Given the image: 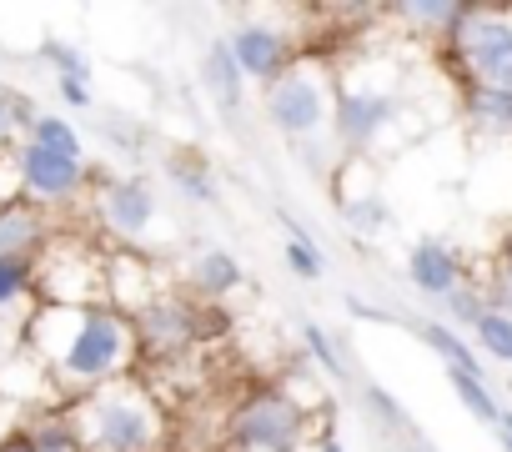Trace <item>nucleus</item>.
Listing matches in <instances>:
<instances>
[{
	"instance_id": "obj_1",
	"label": "nucleus",
	"mask_w": 512,
	"mask_h": 452,
	"mask_svg": "<svg viewBox=\"0 0 512 452\" xmlns=\"http://www.w3.org/2000/svg\"><path fill=\"white\" fill-rule=\"evenodd\" d=\"M26 337L51 377V392H96L121 382L136 362L131 317L116 307H41L26 322Z\"/></svg>"
},
{
	"instance_id": "obj_2",
	"label": "nucleus",
	"mask_w": 512,
	"mask_h": 452,
	"mask_svg": "<svg viewBox=\"0 0 512 452\" xmlns=\"http://www.w3.org/2000/svg\"><path fill=\"white\" fill-rule=\"evenodd\" d=\"M81 452H166V417L156 397L136 382H106L81 392L71 407Z\"/></svg>"
},
{
	"instance_id": "obj_3",
	"label": "nucleus",
	"mask_w": 512,
	"mask_h": 452,
	"mask_svg": "<svg viewBox=\"0 0 512 452\" xmlns=\"http://www.w3.org/2000/svg\"><path fill=\"white\" fill-rule=\"evenodd\" d=\"M231 452H307L312 447V407L282 387L251 392L226 422Z\"/></svg>"
},
{
	"instance_id": "obj_4",
	"label": "nucleus",
	"mask_w": 512,
	"mask_h": 452,
	"mask_svg": "<svg viewBox=\"0 0 512 452\" xmlns=\"http://www.w3.org/2000/svg\"><path fill=\"white\" fill-rule=\"evenodd\" d=\"M332 106H337V81L327 76V66H312V61H292L267 86V121L292 141L322 136L332 126Z\"/></svg>"
},
{
	"instance_id": "obj_5",
	"label": "nucleus",
	"mask_w": 512,
	"mask_h": 452,
	"mask_svg": "<svg viewBox=\"0 0 512 452\" xmlns=\"http://www.w3.org/2000/svg\"><path fill=\"white\" fill-rule=\"evenodd\" d=\"M452 46L482 91H512V16L507 11H467L452 31Z\"/></svg>"
},
{
	"instance_id": "obj_6",
	"label": "nucleus",
	"mask_w": 512,
	"mask_h": 452,
	"mask_svg": "<svg viewBox=\"0 0 512 452\" xmlns=\"http://www.w3.org/2000/svg\"><path fill=\"white\" fill-rule=\"evenodd\" d=\"M201 317H206V307L191 302V297H151V302L131 317L136 357H141V352H156V357H181V352H191L196 337H201Z\"/></svg>"
},
{
	"instance_id": "obj_7",
	"label": "nucleus",
	"mask_w": 512,
	"mask_h": 452,
	"mask_svg": "<svg viewBox=\"0 0 512 452\" xmlns=\"http://www.w3.org/2000/svg\"><path fill=\"white\" fill-rule=\"evenodd\" d=\"M16 161H21V191H26L31 206H61V201H71V196L86 186V176H91L86 161L56 156V151L31 146V141L16 146Z\"/></svg>"
},
{
	"instance_id": "obj_8",
	"label": "nucleus",
	"mask_w": 512,
	"mask_h": 452,
	"mask_svg": "<svg viewBox=\"0 0 512 452\" xmlns=\"http://www.w3.org/2000/svg\"><path fill=\"white\" fill-rule=\"evenodd\" d=\"M397 121V101L387 91H372V86H342L337 91V106H332V131L347 151H362L372 146L387 126Z\"/></svg>"
},
{
	"instance_id": "obj_9",
	"label": "nucleus",
	"mask_w": 512,
	"mask_h": 452,
	"mask_svg": "<svg viewBox=\"0 0 512 452\" xmlns=\"http://www.w3.org/2000/svg\"><path fill=\"white\" fill-rule=\"evenodd\" d=\"M96 216H101V226L111 237L136 242V237L151 232V221H156V191L141 176H111L96 191Z\"/></svg>"
},
{
	"instance_id": "obj_10",
	"label": "nucleus",
	"mask_w": 512,
	"mask_h": 452,
	"mask_svg": "<svg viewBox=\"0 0 512 452\" xmlns=\"http://www.w3.org/2000/svg\"><path fill=\"white\" fill-rule=\"evenodd\" d=\"M226 51H231V61H236L241 76L267 81V86L292 66V41H287V31H277V26H236V31L226 36Z\"/></svg>"
},
{
	"instance_id": "obj_11",
	"label": "nucleus",
	"mask_w": 512,
	"mask_h": 452,
	"mask_svg": "<svg viewBox=\"0 0 512 452\" xmlns=\"http://www.w3.org/2000/svg\"><path fill=\"white\" fill-rule=\"evenodd\" d=\"M51 242V221L41 206L31 201H11V206H0V262H11V257H26L36 262Z\"/></svg>"
},
{
	"instance_id": "obj_12",
	"label": "nucleus",
	"mask_w": 512,
	"mask_h": 452,
	"mask_svg": "<svg viewBox=\"0 0 512 452\" xmlns=\"http://www.w3.org/2000/svg\"><path fill=\"white\" fill-rule=\"evenodd\" d=\"M407 277H412V287L417 292H427V297H452L457 287H462V257L447 247V242H417L412 252H407Z\"/></svg>"
},
{
	"instance_id": "obj_13",
	"label": "nucleus",
	"mask_w": 512,
	"mask_h": 452,
	"mask_svg": "<svg viewBox=\"0 0 512 452\" xmlns=\"http://www.w3.org/2000/svg\"><path fill=\"white\" fill-rule=\"evenodd\" d=\"M241 277H246V272H241V262H236L231 252H201V257H191V267H186V287H191L196 297H206V302L236 292Z\"/></svg>"
},
{
	"instance_id": "obj_14",
	"label": "nucleus",
	"mask_w": 512,
	"mask_h": 452,
	"mask_svg": "<svg viewBox=\"0 0 512 452\" xmlns=\"http://www.w3.org/2000/svg\"><path fill=\"white\" fill-rule=\"evenodd\" d=\"M201 86H206V91L216 96V106H221V111H241V96H246V76L236 71V61H231L226 41L206 46V61H201Z\"/></svg>"
},
{
	"instance_id": "obj_15",
	"label": "nucleus",
	"mask_w": 512,
	"mask_h": 452,
	"mask_svg": "<svg viewBox=\"0 0 512 452\" xmlns=\"http://www.w3.org/2000/svg\"><path fill=\"white\" fill-rule=\"evenodd\" d=\"M21 437L31 442V452H81L71 412H41V417H31L21 427Z\"/></svg>"
},
{
	"instance_id": "obj_16",
	"label": "nucleus",
	"mask_w": 512,
	"mask_h": 452,
	"mask_svg": "<svg viewBox=\"0 0 512 452\" xmlns=\"http://www.w3.org/2000/svg\"><path fill=\"white\" fill-rule=\"evenodd\" d=\"M467 116L487 136H512V91H482V86H472Z\"/></svg>"
},
{
	"instance_id": "obj_17",
	"label": "nucleus",
	"mask_w": 512,
	"mask_h": 452,
	"mask_svg": "<svg viewBox=\"0 0 512 452\" xmlns=\"http://www.w3.org/2000/svg\"><path fill=\"white\" fill-rule=\"evenodd\" d=\"M422 342H427V347H432V352H437V357L447 362V372H467V377H482V362L472 357V347H467V342H462V337H457L452 327H442V322H427V327H422Z\"/></svg>"
},
{
	"instance_id": "obj_18",
	"label": "nucleus",
	"mask_w": 512,
	"mask_h": 452,
	"mask_svg": "<svg viewBox=\"0 0 512 452\" xmlns=\"http://www.w3.org/2000/svg\"><path fill=\"white\" fill-rule=\"evenodd\" d=\"M26 141H31V146H46V151H56V156L86 161V146H81L76 126H71V121H61V116H41V121L26 131Z\"/></svg>"
},
{
	"instance_id": "obj_19",
	"label": "nucleus",
	"mask_w": 512,
	"mask_h": 452,
	"mask_svg": "<svg viewBox=\"0 0 512 452\" xmlns=\"http://www.w3.org/2000/svg\"><path fill=\"white\" fill-rule=\"evenodd\" d=\"M472 332H477V347L492 357V362H502V367H512V317L507 312H482L477 322H472Z\"/></svg>"
},
{
	"instance_id": "obj_20",
	"label": "nucleus",
	"mask_w": 512,
	"mask_h": 452,
	"mask_svg": "<svg viewBox=\"0 0 512 452\" xmlns=\"http://www.w3.org/2000/svg\"><path fill=\"white\" fill-rule=\"evenodd\" d=\"M282 221H287V232H292V237H287V267H292L302 282H317V277H327V257L312 247V237L302 232V226H297L292 216H282Z\"/></svg>"
},
{
	"instance_id": "obj_21",
	"label": "nucleus",
	"mask_w": 512,
	"mask_h": 452,
	"mask_svg": "<svg viewBox=\"0 0 512 452\" xmlns=\"http://www.w3.org/2000/svg\"><path fill=\"white\" fill-rule=\"evenodd\" d=\"M166 171H171V181H176L191 201H201V206H211V201H216V181H211V171H206L196 156H171V161H166Z\"/></svg>"
},
{
	"instance_id": "obj_22",
	"label": "nucleus",
	"mask_w": 512,
	"mask_h": 452,
	"mask_svg": "<svg viewBox=\"0 0 512 452\" xmlns=\"http://www.w3.org/2000/svg\"><path fill=\"white\" fill-rule=\"evenodd\" d=\"M402 21L422 26V36H452L467 16V6H397Z\"/></svg>"
},
{
	"instance_id": "obj_23",
	"label": "nucleus",
	"mask_w": 512,
	"mask_h": 452,
	"mask_svg": "<svg viewBox=\"0 0 512 452\" xmlns=\"http://www.w3.org/2000/svg\"><path fill=\"white\" fill-rule=\"evenodd\" d=\"M447 382H452V392L462 397V407L477 417V422H497L502 417V407H497V397L487 392V382L482 377H467V372H447Z\"/></svg>"
},
{
	"instance_id": "obj_24",
	"label": "nucleus",
	"mask_w": 512,
	"mask_h": 452,
	"mask_svg": "<svg viewBox=\"0 0 512 452\" xmlns=\"http://www.w3.org/2000/svg\"><path fill=\"white\" fill-rule=\"evenodd\" d=\"M36 56H41V61H51V66L61 71L56 81H91V61H86L71 41H61V36H46Z\"/></svg>"
},
{
	"instance_id": "obj_25",
	"label": "nucleus",
	"mask_w": 512,
	"mask_h": 452,
	"mask_svg": "<svg viewBox=\"0 0 512 452\" xmlns=\"http://www.w3.org/2000/svg\"><path fill=\"white\" fill-rule=\"evenodd\" d=\"M302 347H307V357L327 372V377H337V382H347V362H342V352H337V342L317 327V322H302Z\"/></svg>"
},
{
	"instance_id": "obj_26",
	"label": "nucleus",
	"mask_w": 512,
	"mask_h": 452,
	"mask_svg": "<svg viewBox=\"0 0 512 452\" xmlns=\"http://www.w3.org/2000/svg\"><path fill=\"white\" fill-rule=\"evenodd\" d=\"M31 292H36V262H26V257L0 262V307H16Z\"/></svg>"
},
{
	"instance_id": "obj_27",
	"label": "nucleus",
	"mask_w": 512,
	"mask_h": 452,
	"mask_svg": "<svg viewBox=\"0 0 512 452\" xmlns=\"http://www.w3.org/2000/svg\"><path fill=\"white\" fill-rule=\"evenodd\" d=\"M362 407H367L382 427H392V432H397V427H402V432H412V417L402 412V402H397L387 387H372V382H367V387H362Z\"/></svg>"
},
{
	"instance_id": "obj_28",
	"label": "nucleus",
	"mask_w": 512,
	"mask_h": 452,
	"mask_svg": "<svg viewBox=\"0 0 512 452\" xmlns=\"http://www.w3.org/2000/svg\"><path fill=\"white\" fill-rule=\"evenodd\" d=\"M342 211H347V221L357 226V232H377V226L387 221V201H382V196H357V201H347Z\"/></svg>"
},
{
	"instance_id": "obj_29",
	"label": "nucleus",
	"mask_w": 512,
	"mask_h": 452,
	"mask_svg": "<svg viewBox=\"0 0 512 452\" xmlns=\"http://www.w3.org/2000/svg\"><path fill=\"white\" fill-rule=\"evenodd\" d=\"M442 302L452 307V317H457L462 327H472V322H477V317L487 312V297H482V287H467V282H462V287H457L452 297H442Z\"/></svg>"
},
{
	"instance_id": "obj_30",
	"label": "nucleus",
	"mask_w": 512,
	"mask_h": 452,
	"mask_svg": "<svg viewBox=\"0 0 512 452\" xmlns=\"http://www.w3.org/2000/svg\"><path fill=\"white\" fill-rule=\"evenodd\" d=\"M482 297H487L492 312H507V317H512V267H502V272L482 287Z\"/></svg>"
},
{
	"instance_id": "obj_31",
	"label": "nucleus",
	"mask_w": 512,
	"mask_h": 452,
	"mask_svg": "<svg viewBox=\"0 0 512 452\" xmlns=\"http://www.w3.org/2000/svg\"><path fill=\"white\" fill-rule=\"evenodd\" d=\"M56 91H61V101H66V106H76V111H86V106H91V86H86V81H56Z\"/></svg>"
},
{
	"instance_id": "obj_32",
	"label": "nucleus",
	"mask_w": 512,
	"mask_h": 452,
	"mask_svg": "<svg viewBox=\"0 0 512 452\" xmlns=\"http://www.w3.org/2000/svg\"><path fill=\"white\" fill-rule=\"evenodd\" d=\"M11 136H16V126H11V101H6V91H0V151H11Z\"/></svg>"
},
{
	"instance_id": "obj_33",
	"label": "nucleus",
	"mask_w": 512,
	"mask_h": 452,
	"mask_svg": "<svg viewBox=\"0 0 512 452\" xmlns=\"http://www.w3.org/2000/svg\"><path fill=\"white\" fill-rule=\"evenodd\" d=\"M347 307H352V317H362V322H387V312H377V307H367V302H357V297H347Z\"/></svg>"
},
{
	"instance_id": "obj_34",
	"label": "nucleus",
	"mask_w": 512,
	"mask_h": 452,
	"mask_svg": "<svg viewBox=\"0 0 512 452\" xmlns=\"http://www.w3.org/2000/svg\"><path fill=\"white\" fill-rule=\"evenodd\" d=\"M0 452H31V442L21 432H6V437H0Z\"/></svg>"
},
{
	"instance_id": "obj_35",
	"label": "nucleus",
	"mask_w": 512,
	"mask_h": 452,
	"mask_svg": "<svg viewBox=\"0 0 512 452\" xmlns=\"http://www.w3.org/2000/svg\"><path fill=\"white\" fill-rule=\"evenodd\" d=\"M492 427H497V432H502V447H507V452H512V412H502V417H497V422H492Z\"/></svg>"
},
{
	"instance_id": "obj_36",
	"label": "nucleus",
	"mask_w": 512,
	"mask_h": 452,
	"mask_svg": "<svg viewBox=\"0 0 512 452\" xmlns=\"http://www.w3.org/2000/svg\"><path fill=\"white\" fill-rule=\"evenodd\" d=\"M317 452H347V447H342V442H337V437H332V432H327V437H322V447H317Z\"/></svg>"
}]
</instances>
